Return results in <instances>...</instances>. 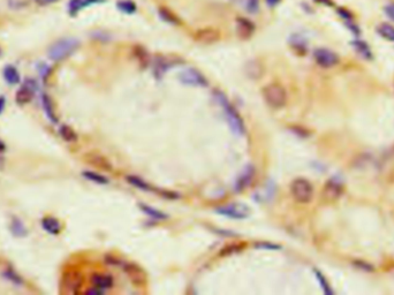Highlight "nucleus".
I'll return each instance as SVG.
<instances>
[{
	"label": "nucleus",
	"mask_w": 394,
	"mask_h": 295,
	"mask_svg": "<svg viewBox=\"0 0 394 295\" xmlns=\"http://www.w3.org/2000/svg\"><path fill=\"white\" fill-rule=\"evenodd\" d=\"M42 105H43L44 113H45L46 117H48L50 121H51L52 123L58 122V118H57V116H56L55 106H53L51 97H50L49 95H46V93H43L42 95Z\"/></svg>",
	"instance_id": "nucleus-16"
},
{
	"label": "nucleus",
	"mask_w": 394,
	"mask_h": 295,
	"mask_svg": "<svg viewBox=\"0 0 394 295\" xmlns=\"http://www.w3.org/2000/svg\"><path fill=\"white\" fill-rule=\"evenodd\" d=\"M86 160L89 164H91V165L98 167V169H102L104 171L112 170L109 160H107L105 157L98 155V153H89V155L86 156Z\"/></svg>",
	"instance_id": "nucleus-17"
},
{
	"label": "nucleus",
	"mask_w": 394,
	"mask_h": 295,
	"mask_svg": "<svg viewBox=\"0 0 394 295\" xmlns=\"http://www.w3.org/2000/svg\"><path fill=\"white\" fill-rule=\"evenodd\" d=\"M179 80L181 83L190 87H201V88H204V87H208L209 85L207 78H205L200 70L195 68H186L182 70L179 75Z\"/></svg>",
	"instance_id": "nucleus-5"
},
{
	"label": "nucleus",
	"mask_w": 394,
	"mask_h": 295,
	"mask_svg": "<svg viewBox=\"0 0 394 295\" xmlns=\"http://www.w3.org/2000/svg\"><path fill=\"white\" fill-rule=\"evenodd\" d=\"M105 0H70L69 2V12L70 14H76L81 8L86 7L91 4H97V2H103Z\"/></svg>",
	"instance_id": "nucleus-20"
},
{
	"label": "nucleus",
	"mask_w": 394,
	"mask_h": 295,
	"mask_svg": "<svg viewBox=\"0 0 394 295\" xmlns=\"http://www.w3.org/2000/svg\"><path fill=\"white\" fill-rule=\"evenodd\" d=\"M36 89V83L33 80H28L26 85L21 87L15 93V102L20 105H26L31 102L33 97V91Z\"/></svg>",
	"instance_id": "nucleus-9"
},
{
	"label": "nucleus",
	"mask_w": 394,
	"mask_h": 295,
	"mask_svg": "<svg viewBox=\"0 0 394 295\" xmlns=\"http://www.w3.org/2000/svg\"><path fill=\"white\" fill-rule=\"evenodd\" d=\"M385 14L389 16V18L392 20V21H394V2H392V4L386 5Z\"/></svg>",
	"instance_id": "nucleus-36"
},
{
	"label": "nucleus",
	"mask_w": 394,
	"mask_h": 295,
	"mask_svg": "<svg viewBox=\"0 0 394 295\" xmlns=\"http://www.w3.org/2000/svg\"><path fill=\"white\" fill-rule=\"evenodd\" d=\"M377 31L384 39H387L390 42H394V27L390 23H382L377 28Z\"/></svg>",
	"instance_id": "nucleus-24"
},
{
	"label": "nucleus",
	"mask_w": 394,
	"mask_h": 295,
	"mask_svg": "<svg viewBox=\"0 0 394 295\" xmlns=\"http://www.w3.org/2000/svg\"><path fill=\"white\" fill-rule=\"evenodd\" d=\"M217 213L221 216L232 218V219H244L248 217V209L244 206H238V204H231L226 206H219L215 209Z\"/></svg>",
	"instance_id": "nucleus-8"
},
{
	"label": "nucleus",
	"mask_w": 394,
	"mask_h": 295,
	"mask_svg": "<svg viewBox=\"0 0 394 295\" xmlns=\"http://www.w3.org/2000/svg\"><path fill=\"white\" fill-rule=\"evenodd\" d=\"M79 46V39L72 38V37L61 38L50 46L48 52L49 58L53 60V61H62V60L69 58L73 53H75Z\"/></svg>",
	"instance_id": "nucleus-2"
},
{
	"label": "nucleus",
	"mask_w": 394,
	"mask_h": 295,
	"mask_svg": "<svg viewBox=\"0 0 394 295\" xmlns=\"http://www.w3.org/2000/svg\"><path fill=\"white\" fill-rule=\"evenodd\" d=\"M315 273H316V277H317V279L319 280V283H321L323 290H324L325 293H332V291L330 290V287H329L328 281L325 280V278L323 277V274L321 272H318V271H315Z\"/></svg>",
	"instance_id": "nucleus-35"
},
{
	"label": "nucleus",
	"mask_w": 394,
	"mask_h": 295,
	"mask_svg": "<svg viewBox=\"0 0 394 295\" xmlns=\"http://www.w3.org/2000/svg\"><path fill=\"white\" fill-rule=\"evenodd\" d=\"M342 194V186L340 182L335 180H330L325 183L324 189H323V196L328 201H334L339 199Z\"/></svg>",
	"instance_id": "nucleus-10"
},
{
	"label": "nucleus",
	"mask_w": 394,
	"mask_h": 295,
	"mask_svg": "<svg viewBox=\"0 0 394 295\" xmlns=\"http://www.w3.org/2000/svg\"><path fill=\"white\" fill-rule=\"evenodd\" d=\"M6 149H7V147H6L5 142H2L1 140H0V153L1 152H5Z\"/></svg>",
	"instance_id": "nucleus-42"
},
{
	"label": "nucleus",
	"mask_w": 394,
	"mask_h": 295,
	"mask_svg": "<svg viewBox=\"0 0 394 295\" xmlns=\"http://www.w3.org/2000/svg\"><path fill=\"white\" fill-rule=\"evenodd\" d=\"M0 53H1V51H0Z\"/></svg>",
	"instance_id": "nucleus-44"
},
{
	"label": "nucleus",
	"mask_w": 394,
	"mask_h": 295,
	"mask_svg": "<svg viewBox=\"0 0 394 295\" xmlns=\"http://www.w3.org/2000/svg\"><path fill=\"white\" fill-rule=\"evenodd\" d=\"M171 67V63L167 61L166 59L164 58H158L156 59V61L153 63V72H154V75L159 76L163 75V74L166 72V70L170 68Z\"/></svg>",
	"instance_id": "nucleus-28"
},
{
	"label": "nucleus",
	"mask_w": 394,
	"mask_h": 295,
	"mask_svg": "<svg viewBox=\"0 0 394 295\" xmlns=\"http://www.w3.org/2000/svg\"><path fill=\"white\" fill-rule=\"evenodd\" d=\"M291 193L293 199H294L298 203L306 204L312 200L314 196V188L312 184L309 182L306 179L303 177H299L295 179L291 184Z\"/></svg>",
	"instance_id": "nucleus-4"
},
{
	"label": "nucleus",
	"mask_w": 394,
	"mask_h": 295,
	"mask_svg": "<svg viewBox=\"0 0 394 295\" xmlns=\"http://www.w3.org/2000/svg\"><path fill=\"white\" fill-rule=\"evenodd\" d=\"M81 283H82V280H81V276L76 272L69 273L65 279L66 288L70 292H76L77 290H79L81 286Z\"/></svg>",
	"instance_id": "nucleus-22"
},
{
	"label": "nucleus",
	"mask_w": 394,
	"mask_h": 295,
	"mask_svg": "<svg viewBox=\"0 0 394 295\" xmlns=\"http://www.w3.org/2000/svg\"><path fill=\"white\" fill-rule=\"evenodd\" d=\"M4 277L7 280L11 281L12 284L16 285V286H21V285L25 284V281H23L22 277L20 276V274L16 273L15 271H13V270H6L4 272Z\"/></svg>",
	"instance_id": "nucleus-31"
},
{
	"label": "nucleus",
	"mask_w": 394,
	"mask_h": 295,
	"mask_svg": "<svg viewBox=\"0 0 394 295\" xmlns=\"http://www.w3.org/2000/svg\"><path fill=\"white\" fill-rule=\"evenodd\" d=\"M214 98L219 105L221 106V109H223L224 115L226 116L227 122L230 125L232 132L239 136L244 135L245 126L243 120H242L240 115L238 113V111L235 110V107H233V105L230 103V100L227 99V97L221 91H215Z\"/></svg>",
	"instance_id": "nucleus-1"
},
{
	"label": "nucleus",
	"mask_w": 394,
	"mask_h": 295,
	"mask_svg": "<svg viewBox=\"0 0 394 295\" xmlns=\"http://www.w3.org/2000/svg\"><path fill=\"white\" fill-rule=\"evenodd\" d=\"M318 2H321V4H328L329 6L332 5V0H317Z\"/></svg>",
	"instance_id": "nucleus-43"
},
{
	"label": "nucleus",
	"mask_w": 394,
	"mask_h": 295,
	"mask_svg": "<svg viewBox=\"0 0 394 295\" xmlns=\"http://www.w3.org/2000/svg\"><path fill=\"white\" fill-rule=\"evenodd\" d=\"M140 207L148 214V216L153 218V219H156V220H164L167 218V214H165L164 212H161V211H159V210L153 209V207H151V206H144V204H140Z\"/></svg>",
	"instance_id": "nucleus-30"
},
{
	"label": "nucleus",
	"mask_w": 394,
	"mask_h": 295,
	"mask_svg": "<svg viewBox=\"0 0 394 295\" xmlns=\"http://www.w3.org/2000/svg\"><path fill=\"white\" fill-rule=\"evenodd\" d=\"M289 43H291L292 48L298 50V51H305L306 49V41L304 37H302L301 35H292L291 38H289Z\"/></svg>",
	"instance_id": "nucleus-29"
},
{
	"label": "nucleus",
	"mask_w": 394,
	"mask_h": 295,
	"mask_svg": "<svg viewBox=\"0 0 394 295\" xmlns=\"http://www.w3.org/2000/svg\"><path fill=\"white\" fill-rule=\"evenodd\" d=\"M158 15H159V18L163 20L164 22L168 23V25H172V26L182 25V21H181V19L179 18V16L175 14L172 9L165 7V6H161V7L158 8Z\"/></svg>",
	"instance_id": "nucleus-14"
},
{
	"label": "nucleus",
	"mask_w": 394,
	"mask_h": 295,
	"mask_svg": "<svg viewBox=\"0 0 394 295\" xmlns=\"http://www.w3.org/2000/svg\"><path fill=\"white\" fill-rule=\"evenodd\" d=\"M245 73L252 79H258L263 73V67L257 60H251L245 66Z\"/></svg>",
	"instance_id": "nucleus-21"
},
{
	"label": "nucleus",
	"mask_w": 394,
	"mask_h": 295,
	"mask_svg": "<svg viewBox=\"0 0 394 295\" xmlns=\"http://www.w3.org/2000/svg\"><path fill=\"white\" fill-rule=\"evenodd\" d=\"M82 176L86 177V179L91 181V182H95L98 184H107L110 182L109 179H107L106 177H104V176H102V174H99L97 172H93V171H83Z\"/></svg>",
	"instance_id": "nucleus-26"
},
{
	"label": "nucleus",
	"mask_w": 394,
	"mask_h": 295,
	"mask_svg": "<svg viewBox=\"0 0 394 295\" xmlns=\"http://www.w3.org/2000/svg\"><path fill=\"white\" fill-rule=\"evenodd\" d=\"M314 59L323 68H331L339 62V57L335 52L325 48L316 49L314 51Z\"/></svg>",
	"instance_id": "nucleus-6"
},
{
	"label": "nucleus",
	"mask_w": 394,
	"mask_h": 295,
	"mask_svg": "<svg viewBox=\"0 0 394 295\" xmlns=\"http://www.w3.org/2000/svg\"><path fill=\"white\" fill-rule=\"evenodd\" d=\"M256 247H261V248H267V249H279L278 246L275 244H270V243H257Z\"/></svg>",
	"instance_id": "nucleus-38"
},
{
	"label": "nucleus",
	"mask_w": 394,
	"mask_h": 295,
	"mask_svg": "<svg viewBox=\"0 0 394 295\" xmlns=\"http://www.w3.org/2000/svg\"><path fill=\"white\" fill-rule=\"evenodd\" d=\"M2 76H4V80L8 85L15 86L20 83V73L14 66H6L4 68V72H2Z\"/></svg>",
	"instance_id": "nucleus-19"
},
{
	"label": "nucleus",
	"mask_w": 394,
	"mask_h": 295,
	"mask_svg": "<svg viewBox=\"0 0 394 295\" xmlns=\"http://www.w3.org/2000/svg\"><path fill=\"white\" fill-rule=\"evenodd\" d=\"M113 278L110 274L105 273H96L91 277V284L93 287L98 288L100 291H106L113 287Z\"/></svg>",
	"instance_id": "nucleus-12"
},
{
	"label": "nucleus",
	"mask_w": 394,
	"mask_h": 295,
	"mask_svg": "<svg viewBox=\"0 0 394 295\" xmlns=\"http://www.w3.org/2000/svg\"><path fill=\"white\" fill-rule=\"evenodd\" d=\"M117 7L120 12L126 14H134L137 11V6L133 0H119L117 2Z\"/></svg>",
	"instance_id": "nucleus-25"
},
{
	"label": "nucleus",
	"mask_w": 394,
	"mask_h": 295,
	"mask_svg": "<svg viewBox=\"0 0 394 295\" xmlns=\"http://www.w3.org/2000/svg\"><path fill=\"white\" fill-rule=\"evenodd\" d=\"M237 29L238 33L241 38L248 39L254 35L255 25L247 18H238L237 19Z\"/></svg>",
	"instance_id": "nucleus-11"
},
{
	"label": "nucleus",
	"mask_w": 394,
	"mask_h": 295,
	"mask_svg": "<svg viewBox=\"0 0 394 295\" xmlns=\"http://www.w3.org/2000/svg\"><path fill=\"white\" fill-rule=\"evenodd\" d=\"M6 107V99L4 96H0V115H2V112L5 111Z\"/></svg>",
	"instance_id": "nucleus-41"
},
{
	"label": "nucleus",
	"mask_w": 394,
	"mask_h": 295,
	"mask_svg": "<svg viewBox=\"0 0 394 295\" xmlns=\"http://www.w3.org/2000/svg\"><path fill=\"white\" fill-rule=\"evenodd\" d=\"M353 45H354V48L358 50V52L361 53V55L364 57L365 59L371 58V51H370L369 46L366 45L364 42L355 41V42H353Z\"/></svg>",
	"instance_id": "nucleus-33"
},
{
	"label": "nucleus",
	"mask_w": 394,
	"mask_h": 295,
	"mask_svg": "<svg viewBox=\"0 0 394 295\" xmlns=\"http://www.w3.org/2000/svg\"><path fill=\"white\" fill-rule=\"evenodd\" d=\"M126 179L131 186L136 187V188L143 190V192H152L153 190L150 184H148L146 181H143L142 179H140V177H137L135 176H128Z\"/></svg>",
	"instance_id": "nucleus-27"
},
{
	"label": "nucleus",
	"mask_w": 394,
	"mask_h": 295,
	"mask_svg": "<svg viewBox=\"0 0 394 295\" xmlns=\"http://www.w3.org/2000/svg\"><path fill=\"white\" fill-rule=\"evenodd\" d=\"M59 135L66 142H75V141H77L76 132L68 125H61L59 127Z\"/></svg>",
	"instance_id": "nucleus-23"
},
{
	"label": "nucleus",
	"mask_w": 394,
	"mask_h": 295,
	"mask_svg": "<svg viewBox=\"0 0 394 295\" xmlns=\"http://www.w3.org/2000/svg\"><path fill=\"white\" fill-rule=\"evenodd\" d=\"M243 5L245 11L249 14H257L259 11V6H261V0H243Z\"/></svg>",
	"instance_id": "nucleus-32"
},
{
	"label": "nucleus",
	"mask_w": 394,
	"mask_h": 295,
	"mask_svg": "<svg viewBox=\"0 0 394 295\" xmlns=\"http://www.w3.org/2000/svg\"><path fill=\"white\" fill-rule=\"evenodd\" d=\"M95 38L98 39V41H107V39H110V37L107 36V33H105V32L97 31V32H95Z\"/></svg>",
	"instance_id": "nucleus-37"
},
{
	"label": "nucleus",
	"mask_w": 394,
	"mask_h": 295,
	"mask_svg": "<svg viewBox=\"0 0 394 295\" xmlns=\"http://www.w3.org/2000/svg\"><path fill=\"white\" fill-rule=\"evenodd\" d=\"M254 174H255L254 166L249 165L247 169L243 171V173L239 177L237 183H235V190H237V192H241V190H243L245 187H248L249 183L251 182L252 177H254Z\"/></svg>",
	"instance_id": "nucleus-15"
},
{
	"label": "nucleus",
	"mask_w": 394,
	"mask_h": 295,
	"mask_svg": "<svg viewBox=\"0 0 394 295\" xmlns=\"http://www.w3.org/2000/svg\"><path fill=\"white\" fill-rule=\"evenodd\" d=\"M58 0H36V2L40 6H46V5H51L53 2H57Z\"/></svg>",
	"instance_id": "nucleus-39"
},
{
	"label": "nucleus",
	"mask_w": 394,
	"mask_h": 295,
	"mask_svg": "<svg viewBox=\"0 0 394 295\" xmlns=\"http://www.w3.org/2000/svg\"><path fill=\"white\" fill-rule=\"evenodd\" d=\"M220 31L218 29L212 28V27H207V28L198 29L195 32L194 38L195 41L201 43V44H213L220 39Z\"/></svg>",
	"instance_id": "nucleus-7"
},
{
	"label": "nucleus",
	"mask_w": 394,
	"mask_h": 295,
	"mask_svg": "<svg viewBox=\"0 0 394 295\" xmlns=\"http://www.w3.org/2000/svg\"><path fill=\"white\" fill-rule=\"evenodd\" d=\"M265 2H267V5L269 7H275V6H278L279 4L281 2V0H265Z\"/></svg>",
	"instance_id": "nucleus-40"
},
{
	"label": "nucleus",
	"mask_w": 394,
	"mask_h": 295,
	"mask_svg": "<svg viewBox=\"0 0 394 295\" xmlns=\"http://www.w3.org/2000/svg\"><path fill=\"white\" fill-rule=\"evenodd\" d=\"M9 230H11V233L15 237H19V239H23V237H26L28 236V230H27V227L25 224H23V221L21 219H19V218H12V221H11V225H9Z\"/></svg>",
	"instance_id": "nucleus-18"
},
{
	"label": "nucleus",
	"mask_w": 394,
	"mask_h": 295,
	"mask_svg": "<svg viewBox=\"0 0 394 295\" xmlns=\"http://www.w3.org/2000/svg\"><path fill=\"white\" fill-rule=\"evenodd\" d=\"M42 229L45 231L46 233L51 234V236H57L61 232V224L60 221L55 217H45L40 221Z\"/></svg>",
	"instance_id": "nucleus-13"
},
{
	"label": "nucleus",
	"mask_w": 394,
	"mask_h": 295,
	"mask_svg": "<svg viewBox=\"0 0 394 295\" xmlns=\"http://www.w3.org/2000/svg\"><path fill=\"white\" fill-rule=\"evenodd\" d=\"M263 98L272 109H282L287 104V91L278 83L265 86L262 90Z\"/></svg>",
	"instance_id": "nucleus-3"
},
{
	"label": "nucleus",
	"mask_w": 394,
	"mask_h": 295,
	"mask_svg": "<svg viewBox=\"0 0 394 295\" xmlns=\"http://www.w3.org/2000/svg\"><path fill=\"white\" fill-rule=\"evenodd\" d=\"M38 72L43 79H48L51 75L52 68L49 65H46V63H42V65L38 66Z\"/></svg>",
	"instance_id": "nucleus-34"
}]
</instances>
